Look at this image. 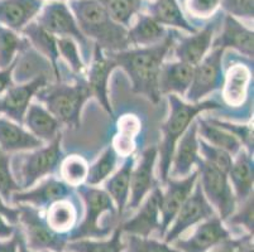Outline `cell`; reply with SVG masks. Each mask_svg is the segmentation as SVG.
I'll list each match as a JSON object with an SVG mask.
<instances>
[{
	"label": "cell",
	"instance_id": "obj_39",
	"mask_svg": "<svg viewBox=\"0 0 254 252\" xmlns=\"http://www.w3.org/2000/svg\"><path fill=\"white\" fill-rule=\"evenodd\" d=\"M89 164L81 155H68L62 159L60 164V174L64 183L72 188L85 184Z\"/></svg>",
	"mask_w": 254,
	"mask_h": 252
},
{
	"label": "cell",
	"instance_id": "obj_22",
	"mask_svg": "<svg viewBox=\"0 0 254 252\" xmlns=\"http://www.w3.org/2000/svg\"><path fill=\"white\" fill-rule=\"evenodd\" d=\"M43 5L45 0H0V24L20 34Z\"/></svg>",
	"mask_w": 254,
	"mask_h": 252
},
{
	"label": "cell",
	"instance_id": "obj_21",
	"mask_svg": "<svg viewBox=\"0 0 254 252\" xmlns=\"http://www.w3.org/2000/svg\"><path fill=\"white\" fill-rule=\"evenodd\" d=\"M200 159L201 156L198 152L197 124L195 119L177 142L171 163L170 177L180 179L190 175L196 169Z\"/></svg>",
	"mask_w": 254,
	"mask_h": 252
},
{
	"label": "cell",
	"instance_id": "obj_47",
	"mask_svg": "<svg viewBox=\"0 0 254 252\" xmlns=\"http://www.w3.org/2000/svg\"><path fill=\"white\" fill-rule=\"evenodd\" d=\"M253 0H220V6L224 11L237 19L253 20L254 15Z\"/></svg>",
	"mask_w": 254,
	"mask_h": 252
},
{
	"label": "cell",
	"instance_id": "obj_25",
	"mask_svg": "<svg viewBox=\"0 0 254 252\" xmlns=\"http://www.w3.org/2000/svg\"><path fill=\"white\" fill-rule=\"evenodd\" d=\"M252 71L242 63L233 64L224 75L223 100L230 107H240L246 103L251 89Z\"/></svg>",
	"mask_w": 254,
	"mask_h": 252
},
{
	"label": "cell",
	"instance_id": "obj_20",
	"mask_svg": "<svg viewBox=\"0 0 254 252\" xmlns=\"http://www.w3.org/2000/svg\"><path fill=\"white\" fill-rule=\"evenodd\" d=\"M161 191L158 186L143 200L138 212L124 222H120V227L124 235H135L140 237H149L154 231L159 230L161 212H159V197Z\"/></svg>",
	"mask_w": 254,
	"mask_h": 252
},
{
	"label": "cell",
	"instance_id": "obj_38",
	"mask_svg": "<svg viewBox=\"0 0 254 252\" xmlns=\"http://www.w3.org/2000/svg\"><path fill=\"white\" fill-rule=\"evenodd\" d=\"M100 4L119 24L129 28L135 15L142 10L143 0H94Z\"/></svg>",
	"mask_w": 254,
	"mask_h": 252
},
{
	"label": "cell",
	"instance_id": "obj_4",
	"mask_svg": "<svg viewBox=\"0 0 254 252\" xmlns=\"http://www.w3.org/2000/svg\"><path fill=\"white\" fill-rule=\"evenodd\" d=\"M77 191L84 201L85 216L81 223H77L68 233L67 240L106 239L117 227L119 219L114 202L109 194L99 187L81 184L77 187Z\"/></svg>",
	"mask_w": 254,
	"mask_h": 252
},
{
	"label": "cell",
	"instance_id": "obj_37",
	"mask_svg": "<svg viewBox=\"0 0 254 252\" xmlns=\"http://www.w3.org/2000/svg\"><path fill=\"white\" fill-rule=\"evenodd\" d=\"M120 156L118 155L113 145H109L100 154L91 165H89V172H87L85 184L91 187H98L104 183L113 173L115 172Z\"/></svg>",
	"mask_w": 254,
	"mask_h": 252
},
{
	"label": "cell",
	"instance_id": "obj_10",
	"mask_svg": "<svg viewBox=\"0 0 254 252\" xmlns=\"http://www.w3.org/2000/svg\"><path fill=\"white\" fill-rule=\"evenodd\" d=\"M224 53L225 50L221 48H212L211 52L193 67L192 81L185 95L187 102H200L207 95L223 87Z\"/></svg>",
	"mask_w": 254,
	"mask_h": 252
},
{
	"label": "cell",
	"instance_id": "obj_43",
	"mask_svg": "<svg viewBox=\"0 0 254 252\" xmlns=\"http://www.w3.org/2000/svg\"><path fill=\"white\" fill-rule=\"evenodd\" d=\"M209 121L232 134L234 138L238 139L242 147L253 155V126L251 124H235V122L218 119H209Z\"/></svg>",
	"mask_w": 254,
	"mask_h": 252
},
{
	"label": "cell",
	"instance_id": "obj_49",
	"mask_svg": "<svg viewBox=\"0 0 254 252\" xmlns=\"http://www.w3.org/2000/svg\"><path fill=\"white\" fill-rule=\"evenodd\" d=\"M17 59H15L14 63L10 64L6 68L0 69V96L5 94L14 85V69L17 66Z\"/></svg>",
	"mask_w": 254,
	"mask_h": 252
},
{
	"label": "cell",
	"instance_id": "obj_15",
	"mask_svg": "<svg viewBox=\"0 0 254 252\" xmlns=\"http://www.w3.org/2000/svg\"><path fill=\"white\" fill-rule=\"evenodd\" d=\"M48 85V76L39 73L31 81L13 85L8 91L0 96V114L8 119L23 125L25 112L28 110L33 97L39 90Z\"/></svg>",
	"mask_w": 254,
	"mask_h": 252
},
{
	"label": "cell",
	"instance_id": "obj_54",
	"mask_svg": "<svg viewBox=\"0 0 254 252\" xmlns=\"http://www.w3.org/2000/svg\"><path fill=\"white\" fill-rule=\"evenodd\" d=\"M18 252H33L27 247V245H25L24 235H23V231L20 227H19V244H18Z\"/></svg>",
	"mask_w": 254,
	"mask_h": 252
},
{
	"label": "cell",
	"instance_id": "obj_9",
	"mask_svg": "<svg viewBox=\"0 0 254 252\" xmlns=\"http://www.w3.org/2000/svg\"><path fill=\"white\" fill-rule=\"evenodd\" d=\"M196 169L198 172L197 182L201 187L202 193L215 209L216 216L225 222L238 207V201L230 186L228 174L207 164L202 159L198 160Z\"/></svg>",
	"mask_w": 254,
	"mask_h": 252
},
{
	"label": "cell",
	"instance_id": "obj_31",
	"mask_svg": "<svg viewBox=\"0 0 254 252\" xmlns=\"http://www.w3.org/2000/svg\"><path fill=\"white\" fill-rule=\"evenodd\" d=\"M20 34H23V37L29 42L31 47H33L37 52L47 58L48 63L52 67L53 73L56 76L57 82H60V71L59 64H57L60 54L59 48H57V37L46 31L36 20L29 23Z\"/></svg>",
	"mask_w": 254,
	"mask_h": 252
},
{
	"label": "cell",
	"instance_id": "obj_50",
	"mask_svg": "<svg viewBox=\"0 0 254 252\" xmlns=\"http://www.w3.org/2000/svg\"><path fill=\"white\" fill-rule=\"evenodd\" d=\"M19 244V228L15 230V233L8 240H0V252H18Z\"/></svg>",
	"mask_w": 254,
	"mask_h": 252
},
{
	"label": "cell",
	"instance_id": "obj_13",
	"mask_svg": "<svg viewBox=\"0 0 254 252\" xmlns=\"http://www.w3.org/2000/svg\"><path fill=\"white\" fill-rule=\"evenodd\" d=\"M198 172L193 170L190 175L185 178H168L166 182L165 191H161L159 197V212H161V225H159L158 235L163 239L168 227L176 217L181 205L189 198L191 192L197 183Z\"/></svg>",
	"mask_w": 254,
	"mask_h": 252
},
{
	"label": "cell",
	"instance_id": "obj_46",
	"mask_svg": "<svg viewBox=\"0 0 254 252\" xmlns=\"http://www.w3.org/2000/svg\"><path fill=\"white\" fill-rule=\"evenodd\" d=\"M187 13L197 19H209L218 13L220 0H184Z\"/></svg>",
	"mask_w": 254,
	"mask_h": 252
},
{
	"label": "cell",
	"instance_id": "obj_14",
	"mask_svg": "<svg viewBox=\"0 0 254 252\" xmlns=\"http://www.w3.org/2000/svg\"><path fill=\"white\" fill-rule=\"evenodd\" d=\"M115 68L117 63L112 58V55L109 53L106 54V52H104L100 47L94 45L85 80L89 85L92 97H96L99 103L112 117H114V111L109 99V80Z\"/></svg>",
	"mask_w": 254,
	"mask_h": 252
},
{
	"label": "cell",
	"instance_id": "obj_48",
	"mask_svg": "<svg viewBox=\"0 0 254 252\" xmlns=\"http://www.w3.org/2000/svg\"><path fill=\"white\" fill-rule=\"evenodd\" d=\"M19 213L18 205L10 204L0 196V216L4 217L10 225L18 226L19 225Z\"/></svg>",
	"mask_w": 254,
	"mask_h": 252
},
{
	"label": "cell",
	"instance_id": "obj_18",
	"mask_svg": "<svg viewBox=\"0 0 254 252\" xmlns=\"http://www.w3.org/2000/svg\"><path fill=\"white\" fill-rule=\"evenodd\" d=\"M158 159L157 147H149L142 152L139 160L134 164L130 175V193L127 208L135 211L147 196L157 187L154 166Z\"/></svg>",
	"mask_w": 254,
	"mask_h": 252
},
{
	"label": "cell",
	"instance_id": "obj_55",
	"mask_svg": "<svg viewBox=\"0 0 254 252\" xmlns=\"http://www.w3.org/2000/svg\"><path fill=\"white\" fill-rule=\"evenodd\" d=\"M42 252H51V251H42Z\"/></svg>",
	"mask_w": 254,
	"mask_h": 252
},
{
	"label": "cell",
	"instance_id": "obj_44",
	"mask_svg": "<svg viewBox=\"0 0 254 252\" xmlns=\"http://www.w3.org/2000/svg\"><path fill=\"white\" fill-rule=\"evenodd\" d=\"M11 156L0 149V196L10 203L11 194L20 191L11 172Z\"/></svg>",
	"mask_w": 254,
	"mask_h": 252
},
{
	"label": "cell",
	"instance_id": "obj_16",
	"mask_svg": "<svg viewBox=\"0 0 254 252\" xmlns=\"http://www.w3.org/2000/svg\"><path fill=\"white\" fill-rule=\"evenodd\" d=\"M72 192V187L64 183V180L50 175L39 180V183L34 184L31 188L14 192L11 194L10 204H28L38 209H43L53 202L68 198Z\"/></svg>",
	"mask_w": 254,
	"mask_h": 252
},
{
	"label": "cell",
	"instance_id": "obj_11",
	"mask_svg": "<svg viewBox=\"0 0 254 252\" xmlns=\"http://www.w3.org/2000/svg\"><path fill=\"white\" fill-rule=\"evenodd\" d=\"M216 212L210 204L209 201L202 193V189L196 183L195 188L191 192L184 204L181 205L180 211L177 212L176 217L168 227L167 232L163 236V241L167 244H172L175 240L182 237L187 230H190L193 226H197L205 219L215 216Z\"/></svg>",
	"mask_w": 254,
	"mask_h": 252
},
{
	"label": "cell",
	"instance_id": "obj_34",
	"mask_svg": "<svg viewBox=\"0 0 254 252\" xmlns=\"http://www.w3.org/2000/svg\"><path fill=\"white\" fill-rule=\"evenodd\" d=\"M196 124H197V135L209 144L214 145L216 148L225 150L234 158L238 152L242 149V144L238 142V139L234 138L230 133L218 128L216 125L211 124L209 120L196 117Z\"/></svg>",
	"mask_w": 254,
	"mask_h": 252
},
{
	"label": "cell",
	"instance_id": "obj_36",
	"mask_svg": "<svg viewBox=\"0 0 254 252\" xmlns=\"http://www.w3.org/2000/svg\"><path fill=\"white\" fill-rule=\"evenodd\" d=\"M29 47V42L19 33L0 24V69L15 62L18 54Z\"/></svg>",
	"mask_w": 254,
	"mask_h": 252
},
{
	"label": "cell",
	"instance_id": "obj_1",
	"mask_svg": "<svg viewBox=\"0 0 254 252\" xmlns=\"http://www.w3.org/2000/svg\"><path fill=\"white\" fill-rule=\"evenodd\" d=\"M176 34L177 32L168 31L167 37L154 46L128 48L120 52L109 53L117 67L127 72L133 92L143 95L153 103H158L161 100L158 87L159 72L166 57L172 50Z\"/></svg>",
	"mask_w": 254,
	"mask_h": 252
},
{
	"label": "cell",
	"instance_id": "obj_41",
	"mask_svg": "<svg viewBox=\"0 0 254 252\" xmlns=\"http://www.w3.org/2000/svg\"><path fill=\"white\" fill-rule=\"evenodd\" d=\"M198 152L202 160L228 174L233 163V156L229 152L209 144L201 138H198Z\"/></svg>",
	"mask_w": 254,
	"mask_h": 252
},
{
	"label": "cell",
	"instance_id": "obj_28",
	"mask_svg": "<svg viewBox=\"0 0 254 252\" xmlns=\"http://www.w3.org/2000/svg\"><path fill=\"white\" fill-rule=\"evenodd\" d=\"M168 31L166 27L159 24L147 13H139L128 28L129 47H149L154 46L167 37Z\"/></svg>",
	"mask_w": 254,
	"mask_h": 252
},
{
	"label": "cell",
	"instance_id": "obj_3",
	"mask_svg": "<svg viewBox=\"0 0 254 252\" xmlns=\"http://www.w3.org/2000/svg\"><path fill=\"white\" fill-rule=\"evenodd\" d=\"M167 100L170 112H168V117L166 119V121L161 126L162 142H161L159 148H157L159 159V179L163 186L170 177L173 151H175V148H176L180 138L184 135L187 128L201 112L221 107L220 103L214 100H204L200 102L191 103L182 100L177 95H167Z\"/></svg>",
	"mask_w": 254,
	"mask_h": 252
},
{
	"label": "cell",
	"instance_id": "obj_6",
	"mask_svg": "<svg viewBox=\"0 0 254 252\" xmlns=\"http://www.w3.org/2000/svg\"><path fill=\"white\" fill-rule=\"evenodd\" d=\"M61 143L62 135H60L47 145L29 151L17 152V155L11 158V172L20 191L31 188L39 180L56 173L64 159Z\"/></svg>",
	"mask_w": 254,
	"mask_h": 252
},
{
	"label": "cell",
	"instance_id": "obj_35",
	"mask_svg": "<svg viewBox=\"0 0 254 252\" xmlns=\"http://www.w3.org/2000/svg\"><path fill=\"white\" fill-rule=\"evenodd\" d=\"M124 233L120 227V223L112 232V237L101 240H75L68 241L66 245L67 252H123L126 244H124Z\"/></svg>",
	"mask_w": 254,
	"mask_h": 252
},
{
	"label": "cell",
	"instance_id": "obj_8",
	"mask_svg": "<svg viewBox=\"0 0 254 252\" xmlns=\"http://www.w3.org/2000/svg\"><path fill=\"white\" fill-rule=\"evenodd\" d=\"M19 225L22 226L25 245L33 252H64L67 236L51 230L42 209L28 204H19Z\"/></svg>",
	"mask_w": 254,
	"mask_h": 252
},
{
	"label": "cell",
	"instance_id": "obj_42",
	"mask_svg": "<svg viewBox=\"0 0 254 252\" xmlns=\"http://www.w3.org/2000/svg\"><path fill=\"white\" fill-rule=\"evenodd\" d=\"M57 48H59L60 57L67 62L72 72L78 76L84 75L87 66L82 59L77 43L72 38H57Z\"/></svg>",
	"mask_w": 254,
	"mask_h": 252
},
{
	"label": "cell",
	"instance_id": "obj_23",
	"mask_svg": "<svg viewBox=\"0 0 254 252\" xmlns=\"http://www.w3.org/2000/svg\"><path fill=\"white\" fill-rule=\"evenodd\" d=\"M45 145L23 125L5 116H0V149L6 154L29 151Z\"/></svg>",
	"mask_w": 254,
	"mask_h": 252
},
{
	"label": "cell",
	"instance_id": "obj_40",
	"mask_svg": "<svg viewBox=\"0 0 254 252\" xmlns=\"http://www.w3.org/2000/svg\"><path fill=\"white\" fill-rule=\"evenodd\" d=\"M124 244L126 247L123 252H180L171 244L152 237L127 235L124 237Z\"/></svg>",
	"mask_w": 254,
	"mask_h": 252
},
{
	"label": "cell",
	"instance_id": "obj_30",
	"mask_svg": "<svg viewBox=\"0 0 254 252\" xmlns=\"http://www.w3.org/2000/svg\"><path fill=\"white\" fill-rule=\"evenodd\" d=\"M145 9L147 14L163 27L177 28L189 34L197 32V28L186 19L177 0H151Z\"/></svg>",
	"mask_w": 254,
	"mask_h": 252
},
{
	"label": "cell",
	"instance_id": "obj_33",
	"mask_svg": "<svg viewBox=\"0 0 254 252\" xmlns=\"http://www.w3.org/2000/svg\"><path fill=\"white\" fill-rule=\"evenodd\" d=\"M45 218L51 230L67 236L77 226L78 209L70 198H64L46 208Z\"/></svg>",
	"mask_w": 254,
	"mask_h": 252
},
{
	"label": "cell",
	"instance_id": "obj_56",
	"mask_svg": "<svg viewBox=\"0 0 254 252\" xmlns=\"http://www.w3.org/2000/svg\"><path fill=\"white\" fill-rule=\"evenodd\" d=\"M181 1H184V0H181Z\"/></svg>",
	"mask_w": 254,
	"mask_h": 252
},
{
	"label": "cell",
	"instance_id": "obj_27",
	"mask_svg": "<svg viewBox=\"0 0 254 252\" xmlns=\"http://www.w3.org/2000/svg\"><path fill=\"white\" fill-rule=\"evenodd\" d=\"M193 66L184 62H166L161 67L158 87L161 96L177 95L185 96L192 81Z\"/></svg>",
	"mask_w": 254,
	"mask_h": 252
},
{
	"label": "cell",
	"instance_id": "obj_5",
	"mask_svg": "<svg viewBox=\"0 0 254 252\" xmlns=\"http://www.w3.org/2000/svg\"><path fill=\"white\" fill-rule=\"evenodd\" d=\"M61 125L71 129L81 126V114L85 103L92 97L85 78H78L75 83H62L61 81L39 90L34 96Z\"/></svg>",
	"mask_w": 254,
	"mask_h": 252
},
{
	"label": "cell",
	"instance_id": "obj_45",
	"mask_svg": "<svg viewBox=\"0 0 254 252\" xmlns=\"http://www.w3.org/2000/svg\"><path fill=\"white\" fill-rule=\"evenodd\" d=\"M253 205L254 200L253 194L249 196L246 201L240 202L239 207L234 211V213L226 219L224 223L228 226H234V227H243L247 231V233L253 235L254 222H253Z\"/></svg>",
	"mask_w": 254,
	"mask_h": 252
},
{
	"label": "cell",
	"instance_id": "obj_24",
	"mask_svg": "<svg viewBox=\"0 0 254 252\" xmlns=\"http://www.w3.org/2000/svg\"><path fill=\"white\" fill-rule=\"evenodd\" d=\"M23 126L42 143H51L61 135L62 125L42 103L38 102H31L25 112Z\"/></svg>",
	"mask_w": 254,
	"mask_h": 252
},
{
	"label": "cell",
	"instance_id": "obj_2",
	"mask_svg": "<svg viewBox=\"0 0 254 252\" xmlns=\"http://www.w3.org/2000/svg\"><path fill=\"white\" fill-rule=\"evenodd\" d=\"M80 31L104 52L128 50V28L115 22L110 14L94 0H67Z\"/></svg>",
	"mask_w": 254,
	"mask_h": 252
},
{
	"label": "cell",
	"instance_id": "obj_19",
	"mask_svg": "<svg viewBox=\"0 0 254 252\" xmlns=\"http://www.w3.org/2000/svg\"><path fill=\"white\" fill-rule=\"evenodd\" d=\"M221 32L212 41L211 48L234 50L247 58L253 59L254 55V36L253 29L247 27L237 18L229 14H224L221 20Z\"/></svg>",
	"mask_w": 254,
	"mask_h": 252
},
{
	"label": "cell",
	"instance_id": "obj_51",
	"mask_svg": "<svg viewBox=\"0 0 254 252\" xmlns=\"http://www.w3.org/2000/svg\"><path fill=\"white\" fill-rule=\"evenodd\" d=\"M240 237H230V239L225 240L221 244L216 245L215 247H212L209 252H235V249H237L238 244H239Z\"/></svg>",
	"mask_w": 254,
	"mask_h": 252
},
{
	"label": "cell",
	"instance_id": "obj_32",
	"mask_svg": "<svg viewBox=\"0 0 254 252\" xmlns=\"http://www.w3.org/2000/svg\"><path fill=\"white\" fill-rule=\"evenodd\" d=\"M142 131V121L134 114H126L117 121V131L113 139V148L122 158L133 155L137 149V142Z\"/></svg>",
	"mask_w": 254,
	"mask_h": 252
},
{
	"label": "cell",
	"instance_id": "obj_26",
	"mask_svg": "<svg viewBox=\"0 0 254 252\" xmlns=\"http://www.w3.org/2000/svg\"><path fill=\"white\" fill-rule=\"evenodd\" d=\"M230 186L238 202H243L253 194L254 161L253 155L244 148L233 158L232 166L228 172Z\"/></svg>",
	"mask_w": 254,
	"mask_h": 252
},
{
	"label": "cell",
	"instance_id": "obj_29",
	"mask_svg": "<svg viewBox=\"0 0 254 252\" xmlns=\"http://www.w3.org/2000/svg\"><path fill=\"white\" fill-rule=\"evenodd\" d=\"M124 159L126 160L123 161L119 169L104 182V191L109 194L114 202L120 221L128 204L129 193H130V175L135 164V158L133 155Z\"/></svg>",
	"mask_w": 254,
	"mask_h": 252
},
{
	"label": "cell",
	"instance_id": "obj_12",
	"mask_svg": "<svg viewBox=\"0 0 254 252\" xmlns=\"http://www.w3.org/2000/svg\"><path fill=\"white\" fill-rule=\"evenodd\" d=\"M223 15L224 14L216 13L212 17L211 22L207 23L201 31H197L196 33L189 34V36H179V32H177L172 47L173 54L177 61L193 67L200 63L211 48L216 29L223 20Z\"/></svg>",
	"mask_w": 254,
	"mask_h": 252
},
{
	"label": "cell",
	"instance_id": "obj_52",
	"mask_svg": "<svg viewBox=\"0 0 254 252\" xmlns=\"http://www.w3.org/2000/svg\"><path fill=\"white\" fill-rule=\"evenodd\" d=\"M235 252H254L253 235L246 233L244 236H240L239 244L235 249Z\"/></svg>",
	"mask_w": 254,
	"mask_h": 252
},
{
	"label": "cell",
	"instance_id": "obj_53",
	"mask_svg": "<svg viewBox=\"0 0 254 252\" xmlns=\"http://www.w3.org/2000/svg\"><path fill=\"white\" fill-rule=\"evenodd\" d=\"M17 226L10 225L4 217L0 216V240H8L15 233Z\"/></svg>",
	"mask_w": 254,
	"mask_h": 252
},
{
	"label": "cell",
	"instance_id": "obj_7",
	"mask_svg": "<svg viewBox=\"0 0 254 252\" xmlns=\"http://www.w3.org/2000/svg\"><path fill=\"white\" fill-rule=\"evenodd\" d=\"M36 22L57 38H72L80 46L85 64H89L94 43L80 31L75 17L64 0H50L48 3H45L42 10L37 15Z\"/></svg>",
	"mask_w": 254,
	"mask_h": 252
},
{
	"label": "cell",
	"instance_id": "obj_17",
	"mask_svg": "<svg viewBox=\"0 0 254 252\" xmlns=\"http://www.w3.org/2000/svg\"><path fill=\"white\" fill-rule=\"evenodd\" d=\"M233 237L225 223L218 216H212L198 223L186 239H177L172 246L180 252H209L212 247Z\"/></svg>",
	"mask_w": 254,
	"mask_h": 252
}]
</instances>
